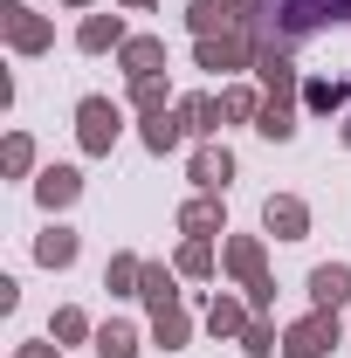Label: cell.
<instances>
[{
	"mask_svg": "<svg viewBox=\"0 0 351 358\" xmlns=\"http://www.w3.org/2000/svg\"><path fill=\"white\" fill-rule=\"evenodd\" d=\"M220 268H227L234 282H255V275H262V241H255V234H234V241H220Z\"/></svg>",
	"mask_w": 351,
	"mask_h": 358,
	"instance_id": "4fadbf2b",
	"label": "cell"
},
{
	"mask_svg": "<svg viewBox=\"0 0 351 358\" xmlns=\"http://www.w3.org/2000/svg\"><path fill=\"white\" fill-rule=\"evenodd\" d=\"M117 131H124V110H117L110 96H83V103H76V138H83L89 159H103V152L117 145Z\"/></svg>",
	"mask_w": 351,
	"mask_h": 358,
	"instance_id": "3957f363",
	"label": "cell"
},
{
	"mask_svg": "<svg viewBox=\"0 0 351 358\" xmlns=\"http://www.w3.org/2000/svg\"><path fill=\"white\" fill-rule=\"evenodd\" d=\"M124 7H152V0H124Z\"/></svg>",
	"mask_w": 351,
	"mask_h": 358,
	"instance_id": "e575fe53",
	"label": "cell"
},
{
	"mask_svg": "<svg viewBox=\"0 0 351 358\" xmlns=\"http://www.w3.org/2000/svg\"><path fill=\"white\" fill-rule=\"evenodd\" d=\"M234 7H241V14H255V7H262V0H234Z\"/></svg>",
	"mask_w": 351,
	"mask_h": 358,
	"instance_id": "836d02e7",
	"label": "cell"
},
{
	"mask_svg": "<svg viewBox=\"0 0 351 358\" xmlns=\"http://www.w3.org/2000/svg\"><path fill=\"white\" fill-rule=\"evenodd\" d=\"M241 21H248V14H241L234 0H193V7H186V28H193L200 42H207V35H227V28H241Z\"/></svg>",
	"mask_w": 351,
	"mask_h": 358,
	"instance_id": "30bf717a",
	"label": "cell"
},
{
	"mask_svg": "<svg viewBox=\"0 0 351 358\" xmlns=\"http://www.w3.org/2000/svg\"><path fill=\"white\" fill-rule=\"evenodd\" d=\"M179 268H159V262H145V282H138V296L152 303V317L159 310H179V282H173Z\"/></svg>",
	"mask_w": 351,
	"mask_h": 358,
	"instance_id": "e0dca14e",
	"label": "cell"
},
{
	"mask_svg": "<svg viewBox=\"0 0 351 358\" xmlns=\"http://www.w3.org/2000/svg\"><path fill=\"white\" fill-rule=\"evenodd\" d=\"M338 345V310H310L282 331V358H331Z\"/></svg>",
	"mask_w": 351,
	"mask_h": 358,
	"instance_id": "277c9868",
	"label": "cell"
},
{
	"mask_svg": "<svg viewBox=\"0 0 351 358\" xmlns=\"http://www.w3.org/2000/svg\"><path fill=\"white\" fill-rule=\"evenodd\" d=\"M96 358H138V324H117V317H110V324L96 331Z\"/></svg>",
	"mask_w": 351,
	"mask_h": 358,
	"instance_id": "603a6c76",
	"label": "cell"
},
{
	"mask_svg": "<svg viewBox=\"0 0 351 358\" xmlns=\"http://www.w3.org/2000/svg\"><path fill=\"white\" fill-rule=\"evenodd\" d=\"M117 62H124V76H159V62H166V42H159V35H131V42L117 48Z\"/></svg>",
	"mask_w": 351,
	"mask_h": 358,
	"instance_id": "9a60e30c",
	"label": "cell"
},
{
	"mask_svg": "<svg viewBox=\"0 0 351 358\" xmlns=\"http://www.w3.org/2000/svg\"><path fill=\"white\" fill-rule=\"evenodd\" d=\"M14 358H62V345H42V338H35V345H21Z\"/></svg>",
	"mask_w": 351,
	"mask_h": 358,
	"instance_id": "d6a6232c",
	"label": "cell"
},
{
	"mask_svg": "<svg viewBox=\"0 0 351 358\" xmlns=\"http://www.w3.org/2000/svg\"><path fill=\"white\" fill-rule=\"evenodd\" d=\"M303 103L317 110V117H331V110L351 103V83H303Z\"/></svg>",
	"mask_w": 351,
	"mask_h": 358,
	"instance_id": "83f0119b",
	"label": "cell"
},
{
	"mask_svg": "<svg viewBox=\"0 0 351 358\" xmlns=\"http://www.w3.org/2000/svg\"><path fill=\"white\" fill-rule=\"evenodd\" d=\"M76 193H83V173H76V166H48V173L35 179V200H42L48 214H55V207H76Z\"/></svg>",
	"mask_w": 351,
	"mask_h": 358,
	"instance_id": "8fae6325",
	"label": "cell"
},
{
	"mask_svg": "<svg viewBox=\"0 0 351 358\" xmlns=\"http://www.w3.org/2000/svg\"><path fill=\"white\" fill-rule=\"evenodd\" d=\"M324 21H351V0H275V42H303Z\"/></svg>",
	"mask_w": 351,
	"mask_h": 358,
	"instance_id": "6da1fadb",
	"label": "cell"
},
{
	"mask_svg": "<svg viewBox=\"0 0 351 358\" xmlns=\"http://www.w3.org/2000/svg\"><path fill=\"white\" fill-rule=\"evenodd\" d=\"M62 7H89V0H62Z\"/></svg>",
	"mask_w": 351,
	"mask_h": 358,
	"instance_id": "d590c367",
	"label": "cell"
},
{
	"mask_svg": "<svg viewBox=\"0 0 351 358\" xmlns=\"http://www.w3.org/2000/svg\"><path fill=\"white\" fill-rule=\"evenodd\" d=\"M131 35H124V21L117 14H83V28H76V48L83 55H103V48H124Z\"/></svg>",
	"mask_w": 351,
	"mask_h": 358,
	"instance_id": "7c38bea8",
	"label": "cell"
},
{
	"mask_svg": "<svg viewBox=\"0 0 351 358\" xmlns=\"http://www.w3.org/2000/svg\"><path fill=\"white\" fill-rule=\"evenodd\" d=\"M255 83H262L268 103H289V96H296V62H289V48L275 42V35H268L262 55H255Z\"/></svg>",
	"mask_w": 351,
	"mask_h": 358,
	"instance_id": "5b68a950",
	"label": "cell"
},
{
	"mask_svg": "<svg viewBox=\"0 0 351 358\" xmlns=\"http://www.w3.org/2000/svg\"><path fill=\"white\" fill-rule=\"evenodd\" d=\"M131 103L145 110V117H152V110H166V76H138V83H131Z\"/></svg>",
	"mask_w": 351,
	"mask_h": 358,
	"instance_id": "4dcf8cb0",
	"label": "cell"
},
{
	"mask_svg": "<svg viewBox=\"0 0 351 358\" xmlns=\"http://www.w3.org/2000/svg\"><path fill=\"white\" fill-rule=\"evenodd\" d=\"M28 166H35V145H28V131H14L7 145H0V173H14V179H21Z\"/></svg>",
	"mask_w": 351,
	"mask_h": 358,
	"instance_id": "f1b7e54d",
	"label": "cell"
},
{
	"mask_svg": "<svg viewBox=\"0 0 351 358\" xmlns=\"http://www.w3.org/2000/svg\"><path fill=\"white\" fill-rule=\"evenodd\" d=\"M234 345H241L248 358H268V352H282V338H275V324H268V317H248V331H241Z\"/></svg>",
	"mask_w": 351,
	"mask_h": 358,
	"instance_id": "d4e9b609",
	"label": "cell"
},
{
	"mask_svg": "<svg viewBox=\"0 0 351 358\" xmlns=\"http://www.w3.org/2000/svg\"><path fill=\"white\" fill-rule=\"evenodd\" d=\"M241 289H248V310L262 317L268 303H275V282H268V275H255V282H241Z\"/></svg>",
	"mask_w": 351,
	"mask_h": 358,
	"instance_id": "1f68e13d",
	"label": "cell"
},
{
	"mask_svg": "<svg viewBox=\"0 0 351 358\" xmlns=\"http://www.w3.org/2000/svg\"><path fill=\"white\" fill-rule=\"evenodd\" d=\"M0 35H7V48H21V55H42V48L55 42V28H48L42 14H28L21 0H7V7H0Z\"/></svg>",
	"mask_w": 351,
	"mask_h": 358,
	"instance_id": "8992f818",
	"label": "cell"
},
{
	"mask_svg": "<svg viewBox=\"0 0 351 358\" xmlns=\"http://www.w3.org/2000/svg\"><path fill=\"white\" fill-rule=\"evenodd\" d=\"M173 268H179V275H193V282H200V275H214V241H200V234H186V248L173 255Z\"/></svg>",
	"mask_w": 351,
	"mask_h": 358,
	"instance_id": "cb8c5ba5",
	"label": "cell"
},
{
	"mask_svg": "<svg viewBox=\"0 0 351 358\" xmlns=\"http://www.w3.org/2000/svg\"><path fill=\"white\" fill-rule=\"evenodd\" d=\"M138 138H145V152H159V159H166V152H173L179 138H186V117H179V110H152Z\"/></svg>",
	"mask_w": 351,
	"mask_h": 358,
	"instance_id": "ac0fdd59",
	"label": "cell"
},
{
	"mask_svg": "<svg viewBox=\"0 0 351 358\" xmlns=\"http://www.w3.org/2000/svg\"><path fill=\"white\" fill-rule=\"evenodd\" d=\"M262 42H268V35H248V21H241V28H227V35H207V42L193 48V62L214 69V76H227V69H255Z\"/></svg>",
	"mask_w": 351,
	"mask_h": 358,
	"instance_id": "7a4b0ae2",
	"label": "cell"
},
{
	"mask_svg": "<svg viewBox=\"0 0 351 358\" xmlns=\"http://www.w3.org/2000/svg\"><path fill=\"white\" fill-rule=\"evenodd\" d=\"M310 303L317 310H345L351 303V262H317L310 268Z\"/></svg>",
	"mask_w": 351,
	"mask_h": 358,
	"instance_id": "9c48e42d",
	"label": "cell"
},
{
	"mask_svg": "<svg viewBox=\"0 0 351 358\" xmlns=\"http://www.w3.org/2000/svg\"><path fill=\"white\" fill-rule=\"evenodd\" d=\"M179 117H186V131L200 138V145H207V138H214L220 124H227V110H220V96H186V103H179Z\"/></svg>",
	"mask_w": 351,
	"mask_h": 358,
	"instance_id": "2e32d148",
	"label": "cell"
},
{
	"mask_svg": "<svg viewBox=\"0 0 351 358\" xmlns=\"http://www.w3.org/2000/svg\"><path fill=\"white\" fill-rule=\"evenodd\" d=\"M248 303H234V296H214V303H207V331H214V338H241V331H248Z\"/></svg>",
	"mask_w": 351,
	"mask_h": 358,
	"instance_id": "d6986e66",
	"label": "cell"
},
{
	"mask_svg": "<svg viewBox=\"0 0 351 358\" xmlns=\"http://www.w3.org/2000/svg\"><path fill=\"white\" fill-rule=\"evenodd\" d=\"M179 227H186V234H200V241H214V234H227V214H220L214 193H200V200H186V207H179Z\"/></svg>",
	"mask_w": 351,
	"mask_h": 358,
	"instance_id": "5bb4252c",
	"label": "cell"
},
{
	"mask_svg": "<svg viewBox=\"0 0 351 358\" xmlns=\"http://www.w3.org/2000/svg\"><path fill=\"white\" fill-rule=\"evenodd\" d=\"M186 179H193L200 193H227V179H234V152H227V145H214V138H207V145L193 152V166H186Z\"/></svg>",
	"mask_w": 351,
	"mask_h": 358,
	"instance_id": "ba28073f",
	"label": "cell"
},
{
	"mask_svg": "<svg viewBox=\"0 0 351 358\" xmlns=\"http://www.w3.org/2000/svg\"><path fill=\"white\" fill-rule=\"evenodd\" d=\"M345 145H351V124H345Z\"/></svg>",
	"mask_w": 351,
	"mask_h": 358,
	"instance_id": "8d00e7d4",
	"label": "cell"
},
{
	"mask_svg": "<svg viewBox=\"0 0 351 358\" xmlns=\"http://www.w3.org/2000/svg\"><path fill=\"white\" fill-rule=\"evenodd\" d=\"M35 262L42 268H69L76 262V227H48L42 241H35Z\"/></svg>",
	"mask_w": 351,
	"mask_h": 358,
	"instance_id": "ffe728a7",
	"label": "cell"
},
{
	"mask_svg": "<svg viewBox=\"0 0 351 358\" xmlns=\"http://www.w3.org/2000/svg\"><path fill=\"white\" fill-rule=\"evenodd\" d=\"M262 227L275 234V241H303V234H310V207L296 200V193H268V207H262Z\"/></svg>",
	"mask_w": 351,
	"mask_h": 358,
	"instance_id": "52a82bcc",
	"label": "cell"
},
{
	"mask_svg": "<svg viewBox=\"0 0 351 358\" xmlns=\"http://www.w3.org/2000/svg\"><path fill=\"white\" fill-rule=\"evenodd\" d=\"M48 331H55V345H83V338H89V317L83 310H55Z\"/></svg>",
	"mask_w": 351,
	"mask_h": 358,
	"instance_id": "f546056e",
	"label": "cell"
},
{
	"mask_svg": "<svg viewBox=\"0 0 351 358\" xmlns=\"http://www.w3.org/2000/svg\"><path fill=\"white\" fill-rule=\"evenodd\" d=\"M152 338H159V352H186L193 317H186V310H159V317H152Z\"/></svg>",
	"mask_w": 351,
	"mask_h": 358,
	"instance_id": "44dd1931",
	"label": "cell"
},
{
	"mask_svg": "<svg viewBox=\"0 0 351 358\" xmlns=\"http://www.w3.org/2000/svg\"><path fill=\"white\" fill-rule=\"evenodd\" d=\"M138 282H145V262H138V255H110L103 289H110V296H138Z\"/></svg>",
	"mask_w": 351,
	"mask_h": 358,
	"instance_id": "7402d4cb",
	"label": "cell"
},
{
	"mask_svg": "<svg viewBox=\"0 0 351 358\" xmlns=\"http://www.w3.org/2000/svg\"><path fill=\"white\" fill-rule=\"evenodd\" d=\"M255 131H262V138H275V145H289V138H296V110H289V103H262Z\"/></svg>",
	"mask_w": 351,
	"mask_h": 358,
	"instance_id": "484cf974",
	"label": "cell"
},
{
	"mask_svg": "<svg viewBox=\"0 0 351 358\" xmlns=\"http://www.w3.org/2000/svg\"><path fill=\"white\" fill-rule=\"evenodd\" d=\"M268 96H255V90H220V110H227V124H255L262 117Z\"/></svg>",
	"mask_w": 351,
	"mask_h": 358,
	"instance_id": "4316f807",
	"label": "cell"
}]
</instances>
